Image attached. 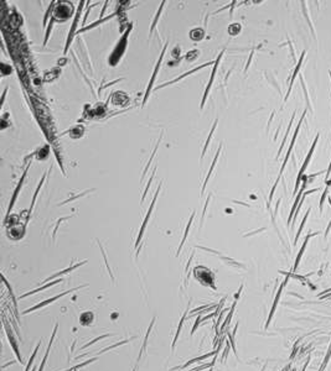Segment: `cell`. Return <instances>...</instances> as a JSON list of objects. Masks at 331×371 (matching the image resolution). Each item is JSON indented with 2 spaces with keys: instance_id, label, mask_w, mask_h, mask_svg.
I'll return each mask as SVG.
<instances>
[{
  "instance_id": "cell-2",
  "label": "cell",
  "mask_w": 331,
  "mask_h": 371,
  "mask_svg": "<svg viewBox=\"0 0 331 371\" xmlns=\"http://www.w3.org/2000/svg\"><path fill=\"white\" fill-rule=\"evenodd\" d=\"M158 196V194H156ZM156 196H155V198H154V200H153V203H151V205H150V209H149V212H148V215H147V218H145V220H144V224H143V226H141V230H140V234H139V238H138V243L140 241V239H141V235H143V231H144V229H145V225H147V222H148V219H149V217H150V212H151V209L154 208V202H155V199H156Z\"/></svg>"
},
{
  "instance_id": "cell-1",
  "label": "cell",
  "mask_w": 331,
  "mask_h": 371,
  "mask_svg": "<svg viewBox=\"0 0 331 371\" xmlns=\"http://www.w3.org/2000/svg\"><path fill=\"white\" fill-rule=\"evenodd\" d=\"M214 62H210V63H206V64H203V66H201V67H199V68H195V69H192V71H190V72H187V73H185V74H182L181 77H179V78H176V79H174V81H171V82H169V83H165L164 85H168V84H173V83H175V82H179V81H181L182 78H185L186 76H188V74H191V73H194V72H196V71H199V69H201V68H203L205 66H207V64H212ZM162 85V87H164ZM161 88V87H160Z\"/></svg>"
}]
</instances>
